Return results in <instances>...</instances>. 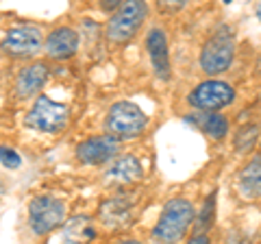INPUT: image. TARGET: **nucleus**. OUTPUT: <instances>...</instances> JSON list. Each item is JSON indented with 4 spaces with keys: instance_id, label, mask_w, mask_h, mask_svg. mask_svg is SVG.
Wrapping results in <instances>:
<instances>
[{
    "instance_id": "nucleus-18",
    "label": "nucleus",
    "mask_w": 261,
    "mask_h": 244,
    "mask_svg": "<svg viewBox=\"0 0 261 244\" xmlns=\"http://www.w3.org/2000/svg\"><path fill=\"white\" fill-rule=\"evenodd\" d=\"M214 218H216V192L209 194L205 205L200 209V216H198V225L194 227V233L200 235V233H207L211 229V225H214Z\"/></svg>"
},
{
    "instance_id": "nucleus-5",
    "label": "nucleus",
    "mask_w": 261,
    "mask_h": 244,
    "mask_svg": "<svg viewBox=\"0 0 261 244\" xmlns=\"http://www.w3.org/2000/svg\"><path fill=\"white\" fill-rule=\"evenodd\" d=\"M65 221V205L55 197H35L29 205V225L35 235H48Z\"/></svg>"
},
{
    "instance_id": "nucleus-9",
    "label": "nucleus",
    "mask_w": 261,
    "mask_h": 244,
    "mask_svg": "<svg viewBox=\"0 0 261 244\" xmlns=\"http://www.w3.org/2000/svg\"><path fill=\"white\" fill-rule=\"evenodd\" d=\"M120 137L113 133L109 135H96V137H87L85 142H81L76 146V155L79 159L87 166H100L105 161H109L118 155L120 151Z\"/></svg>"
},
{
    "instance_id": "nucleus-8",
    "label": "nucleus",
    "mask_w": 261,
    "mask_h": 244,
    "mask_svg": "<svg viewBox=\"0 0 261 244\" xmlns=\"http://www.w3.org/2000/svg\"><path fill=\"white\" fill-rule=\"evenodd\" d=\"M44 46H46L44 44V33L37 27H31V24L9 29L5 39H3V44H0V48H3L7 55L15 57V59L35 57Z\"/></svg>"
},
{
    "instance_id": "nucleus-23",
    "label": "nucleus",
    "mask_w": 261,
    "mask_h": 244,
    "mask_svg": "<svg viewBox=\"0 0 261 244\" xmlns=\"http://www.w3.org/2000/svg\"><path fill=\"white\" fill-rule=\"evenodd\" d=\"M257 15H259V20H261V5H259V9H257Z\"/></svg>"
},
{
    "instance_id": "nucleus-6",
    "label": "nucleus",
    "mask_w": 261,
    "mask_h": 244,
    "mask_svg": "<svg viewBox=\"0 0 261 244\" xmlns=\"http://www.w3.org/2000/svg\"><path fill=\"white\" fill-rule=\"evenodd\" d=\"M27 122L31 127H35L37 131L59 133L61 129L68 125V107L53 99H48V96H39V99L33 103V109L27 116Z\"/></svg>"
},
{
    "instance_id": "nucleus-22",
    "label": "nucleus",
    "mask_w": 261,
    "mask_h": 244,
    "mask_svg": "<svg viewBox=\"0 0 261 244\" xmlns=\"http://www.w3.org/2000/svg\"><path fill=\"white\" fill-rule=\"evenodd\" d=\"M98 3H100V9H105V11H116L124 0H98Z\"/></svg>"
},
{
    "instance_id": "nucleus-24",
    "label": "nucleus",
    "mask_w": 261,
    "mask_h": 244,
    "mask_svg": "<svg viewBox=\"0 0 261 244\" xmlns=\"http://www.w3.org/2000/svg\"><path fill=\"white\" fill-rule=\"evenodd\" d=\"M224 3H226V5H228V3H233V0H224Z\"/></svg>"
},
{
    "instance_id": "nucleus-1",
    "label": "nucleus",
    "mask_w": 261,
    "mask_h": 244,
    "mask_svg": "<svg viewBox=\"0 0 261 244\" xmlns=\"http://www.w3.org/2000/svg\"><path fill=\"white\" fill-rule=\"evenodd\" d=\"M148 18L146 0H124L107 22V37L113 44H126L137 35L142 24Z\"/></svg>"
},
{
    "instance_id": "nucleus-4",
    "label": "nucleus",
    "mask_w": 261,
    "mask_h": 244,
    "mask_svg": "<svg viewBox=\"0 0 261 244\" xmlns=\"http://www.w3.org/2000/svg\"><path fill=\"white\" fill-rule=\"evenodd\" d=\"M105 127H107L109 133L120 137V140H124V137L140 135L144 129L148 127V116H146L135 103L120 101L109 109Z\"/></svg>"
},
{
    "instance_id": "nucleus-2",
    "label": "nucleus",
    "mask_w": 261,
    "mask_h": 244,
    "mask_svg": "<svg viewBox=\"0 0 261 244\" xmlns=\"http://www.w3.org/2000/svg\"><path fill=\"white\" fill-rule=\"evenodd\" d=\"M194 223V205L187 199H172L166 203L159 223L154 225V240L176 242L192 229Z\"/></svg>"
},
{
    "instance_id": "nucleus-12",
    "label": "nucleus",
    "mask_w": 261,
    "mask_h": 244,
    "mask_svg": "<svg viewBox=\"0 0 261 244\" xmlns=\"http://www.w3.org/2000/svg\"><path fill=\"white\" fill-rule=\"evenodd\" d=\"M146 48L154 72L159 79H170V57H168V37L161 29H152L146 37Z\"/></svg>"
},
{
    "instance_id": "nucleus-15",
    "label": "nucleus",
    "mask_w": 261,
    "mask_h": 244,
    "mask_svg": "<svg viewBox=\"0 0 261 244\" xmlns=\"http://www.w3.org/2000/svg\"><path fill=\"white\" fill-rule=\"evenodd\" d=\"M240 192L246 199H259L261 197V155L248 161L246 168L240 175Z\"/></svg>"
},
{
    "instance_id": "nucleus-10",
    "label": "nucleus",
    "mask_w": 261,
    "mask_h": 244,
    "mask_svg": "<svg viewBox=\"0 0 261 244\" xmlns=\"http://www.w3.org/2000/svg\"><path fill=\"white\" fill-rule=\"evenodd\" d=\"M79 51V35L74 29L70 27H59L48 33L46 37V55L50 59L65 61L70 57H74Z\"/></svg>"
},
{
    "instance_id": "nucleus-3",
    "label": "nucleus",
    "mask_w": 261,
    "mask_h": 244,
    "mask_svg": "<svg viewBox=\"0 0 261 244\" xmlns=\"http://www.w3.org/2000/svg\"><path fill=\"white\" fill-rule=\"evenodd\" d=\"M233 55H235V37L231 33V29L220 27L207 39V44L202 46L200 68L211 77L220 75V72H226L233 63Z\"/></svg>"
},
{
    "instance_id": "nucleus-14",
    "label": "nucleus",
    "mask_w": 261,
    "mask_h": 244,
    "mask_svg": "<svg viewBox=\"0 0 261 244\" xmlns=\"http://www.w3.org/2000/svg\"><path fill=\"white\" fill-rule=\"evenodd\" d=\"M142 175H144L142 164L133 155H126V157L116 159V161H113V166L107 170V177L111 179V181H118V183L137 181V179H142Z\"/></svg>"
},
{
    "instance_id": "nucleus-7",
    "label": "nucleus",
    "mask_w": 261,
    "mask_h": 244,
    "mask_svg": "<svg viewBox=\"0 0 261 244\" xmlns=\"http://www.w3.org/2000/svg\"><path fill=\"white\" fill-rule=\"evenodd\" d=\"M235 99V92L233 87L224 83V81H218V79H209V81H202L200 85H196L192 89V94L187 96L192 107L196 109H205V111H220L224 109L226 105H231Z\"/></svg>"
},
{
    "instance_id": "nucleus-21",
    "label": "nucleus",
    "mask_w": 261,
    "mask_h": 244,
    "mask_svg": "<svg viewBox=\"0 0 261 244\" xmlns=\"http://www.w3.org/2000/svg\"><path fill=\"white\" fill-rule=\"evenodd\" d=\"M187 5V0H157V9L161 13H176Z\"/></svg>"
},
{
    "instance_id": "nucleus-17",
    "label": "nucleus",
    "mask_w": 261,
    "mask_h": 244,
    "mask_svg": "<svg viewBox=\"0 0 261 244\" xmlns=\"http://www.w3.org/2000/svg\"><path fill=\"white\" fill-rule=\"evenodd\" d=\"M65 233H68L70 240H79L81 242V240H92L96 235V229L89 225V218L81 216V218H72L68 229H65Z\"/></svg>"
},
{
    "instance_id": "nucleus-20",
    "label": "nucleus",
    "mask_w": 261,
    "mask_h": 244,
    "mask_svg": "<svg viewBox=\"0 0 261 244\" xmlns=\"http://www.w3.org/2000/svg\"><path fill=\"white\" fill-rule=\"evenodd\" d=\"M255 135H257V127H246L242 129L240 135L235 137V149L238 151H248L255 144Z\"/></svg>"
},
{
    "instance_id": "nucleus-19",
    "label": "nucleus",
    "mask_w": 261,
    "mask_h": 244,
    "mask_svg": "<svg viewBox=\"0 0 261 244\" xmlns=\"http://www.w3.org/2000/svg\"><path fill=\"white\" fill-rule=\"evenodd\" d=\"M0 164L9 170H15V168H20L22 157L18 155V151L9 149V146H0Z\"/></svg>"
},
{
    "instance_id": "nucleus-11",
    "label": "nucleus",
    "mask_w": 261,
    "mask_h": 244,
    "mask_svg": "<svg viewBox=\"0 0 261 244\" xmlns=\"http://www.w3.org/2000/svg\"><path fill=\"white\" fill-rule=\"evenodd\" d=\"M48 66L44 61H35L31 63L29 68H24L18 79H15V92H18L20 99H31V96H35L39 89L46 85L48 81Z\"/></svg>"
},
{
    "instance_id": "nucleus-16",
    "label": "nucleus",
    "mask_w": 261,
    "mask_h": 244,
    "mask_svg": "<svg viewBox=\"0 0 261 244\" xmlns=\"http://www.w3.org/2000/svg\"><path fill=\"white\" fill-rule=\"evenodd\" d=\"M130 214V203L126 199H111L107 203H102L100 207V221L113 229V227H118L120 223H124Z\"/></svg>"
},
{
    "instance_id": "nucleus-13",
    "label": "nucleus",
    "mask_w": 261,
    "mask_h": 244,
    "mask_svg": "<svg viewBox=\"0 0 261 244\" xmlns=\"http://www.w3.org/2000/svg\"><path fill=\"white\" fill-rule=\"evenodd\" d=\"M190 120L202 133H207L209 137H214V140H222V137L228 133V122L222 113H218V111L198 109V113H196V116H190Z\"/></svg>"
}]
</instances>
